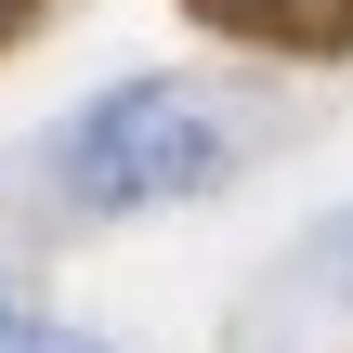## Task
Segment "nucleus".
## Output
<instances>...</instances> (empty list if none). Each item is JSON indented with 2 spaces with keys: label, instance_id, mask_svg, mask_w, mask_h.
I'll return each mask as SVG.
<instances>
[{
  "label": "nucleus",
  "instance_id": "1",
  "mask_svg": "<svg viewBox=\"0 0 353 353\" xmlns=\"http://www.w3.org/2000/svg\"><path fill=\"white\" fill-rule=\"evenodd\" d=\"M223 170H236V131H223L210 92H183V79H118V92H92V105L52 131V183H65L92 223L196 210V196H223Z\"/></svg>",
  "mask_w": 353,
  "mask_h": 353
},
{
  "label": "nucleus",
  "instance_id": "3",
  "mask_svg": "<svg viewBox=\"0 0 353 353\" xmlns=\"http://www.w3.org/2000/svg\"><path fill=\"white\" fill-rule=\"evenodd\" d=\"M314 262H327V288H341V301H353V210H341V223H327V236H314Z\"/></svg>",
  "mask_w": 353,
  "mask_h": 353
},
{
  "label": "nucleus",
  "instance_id": "2",
  "mask_svg": "<svg viewBox=\"0 0 353 353\" xmlns=\"http://www.w3.org/2000/svg\"><path fill=\"white\" fill-rule=\"evenodd\" d=\"M0 353H118V341H105V327H26V314H13Z\"/></svg>",
  "mask_w": 353,
  "mask_h": 353
},
{
  "label": "nucleus",
  "instance_id": "4",
  "mask_svg": "<svg viewBox=\"0 0 353 353\" xmlns=\"http://www.w3.org/2000/svg\"><path fill=\"white\" fill-rule=\"evenodd\" d=\"M0 341H13V301H0Z\"/></svg>",
  "mask_w": 353,
  "mask_h": 353
}]
</instances>
